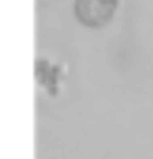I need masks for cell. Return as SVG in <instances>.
I'll return each instance as SVG.
<instances>
[{
    "mask_svg": "<svg viewBox=\"0 0 153 159\" xmlns=\"http://www.w3.org/2000/svg\"><path fill=\"white\" fill-rule=\"evenodd\" d=\"M119 9V0H74V17L81 26L102 30L108 26Z\"/></svg>",
    "mask_w": 153,
    "mask_h": 159,
    "instance_id": "obj_1",
    "label": "cell"
}]
</instances>
